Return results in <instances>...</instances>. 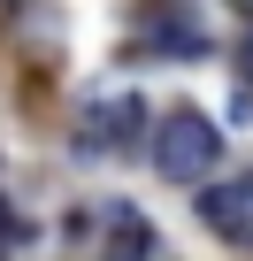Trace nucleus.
I'll return each instance as SVG.
<instances>
[{
  "label": "nucleus",
  "instance_id": "obj_1",
  "mask_svg": "<svg viewBox=\"0 0 253 261\" xmlns=\"http://www.w3.org/2000/svg\"><path fill=\"white\" fill-rule=\"evenodd\" d=\"M154 154H161V169H169V177H207V169H215V154H222V139H215V123H207L200 108H177V115L161 123Z\"/></svg>",
  "mask_w": 253,
  "mask_h": 261
},
{
  "label": "nucleus",
  "instance_id": "obj_2",
  "mask_svg": "<svg viewBox=\"0 0 253 261\" xmlns=\"http://www.w3.org/2000/svg\"><path fill=\"white\" fill-rule=\"evenodd\" d=\"M200 215H207V230H222L230 246H253V169L207 185V192H200Z\"/></svg>",
  "mask_w": 253,
  "mask_h": 261
},
{
  "label": "nucleus",
  "instance_id": "obj_3",
  "mask_svg": "<svg viewBox=\"0 0 253 261\" xmlns=\"http://www.w3.org/2000/svg\"><path fill=\"white\" fill-rule=\"evenodd\" d=\"M154 253V223L138 207H115L107 215V261H146Z\"/></svg>",
  "mask_w": 253,
  "mask_h": 261
},
{
  "label": "nucleus",
  "instance_id": "obj_4",
  "mask_svg": "<svg viewBox=\"0 0 253 261\" xmlns=\"http://www.w3.org/2000/svg\"><path fill=\"white\" fill-rule=\"evenodd\" d=\"M238 8H245V16H253V0H238Z\"/></svg>",
  "mask_w": 253,
  "mask_h": 261
},
{
  "label": "nucleus",
  "instance_id": "obj_5",
  "mask_svg": "<svg viewBox=\"0 0 253 261\" xmlns=\"http://www.w3.org/2000/svg\"><path fill=\"white\" fill-rule=\"evenodd\" d=\"M245 69H253V46H245Z\"/></svg>",
  "mask_w": 253,
  "mask_h": 261
}]
</instances>
